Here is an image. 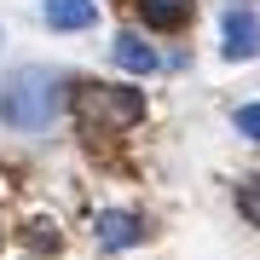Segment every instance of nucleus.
I'll return each mask as SVG.
<instances>
[{
	"instance_id": "f257e3e1",
	"label": "nucleus",
	"mask_w": 260,
	"mask_h": 260,
	"mask_svg": "<svg viewBox=\"0 0 260 260\" xmlns=\"http://www.w3.org/2000/svg\"><path fill=\"white\" fill-rule=\"evenodd\" d=\"M64 110V75L41 70V64H23L6 75V87H0V121L18 133H41L52 127V116Z\"/></svg>"
},
{
	"instance_id": "f03ea898",
	"label": "nucleus",
	"mask_w": 260,
	"mask_h": 260,
	"mask_svg": "<svg viewBox=\"0 0 260 260\" xmlns=\"http://www.w3.org/2000/svg\"><path fill=\"white\" fill-rule=\"evenodd\" d=\"M75 116L93 133H121L145 116V99H139V87H81L75 93Z\"/></svg>"
},
{
	"instance_id": "7ed1b4c3",
	"label": "nucleus",
	"mask_w": 260,
	"mask_h": 260,
	"mask_svg": "<svg viewBox=\"0 0 260 260\" xmlns=\"http://www.w3.org/2000/svg\"><path fill=\"white\" fill-rule=\"evenodd\" d=\"M260 52V18H254V6L249 0H232L225 6V58H254Z\"/></svg>"
},
{
	"instance_id": "20e7f679",
	"label": "nucleus",
	"mask_w": 260,
	"mask_h": 260,
	"mask_svg": "<svg viewBox=\"0 0 260 260\" xmlns=\"http://www.w3.org/2000/svg\"><path fill=\"white\" fill-rule=\"evenodd\" d=\"M133 243H145V220L127 208H104L99 214V249H133Z\"/></svg>"
},
{
	"instance_id": "39448f33",
	"label": "nucleus",
	"mask_w": 260,
	"mask_h": 260,
	"mask_svg": "<svg viewBox=\"0 0 260 260\" xmlns=\"http://www.w3.org/2000/svg\"><path fill=\"white\" fill-rule=\"evenodd\" d=\"M110 58H116V64L127 70V75H150V70L162 64V58H156V47H150V41H139V35H116Z\"/></svg>"
},
{
	"instance_id": "423d86ee",
	"label": "nucleus",
	"mask_w": 260,
	"mask_h": 260,
	"mask_svg": "<svg viewBox=\"0 0 260 260\" xmlns=\"http://www.w3.org/2000/svg\"><path fill=\"white\" fill-rule=\"evenodd\" d=\"M47 23L52 29H93L99 23V6H93V0H47Z\"/></svg>"
},
{
	"instance_id": "0eeeda50",
	"label": "nucleus",
	"mask_w": 260,
	"mask_h": 260,
	"mask_svg": "<svg viewBox=\"0 0 260 260\" xmlns=\"http://www.w3.org/2000/svg\"><path fill=\"white\" fill-rule=\"evenodd\" d=\"M133 6L145 12L150 29H179V23L191 18V0H133Z\"/></svg>"
},
{
	"instance_id": "6e6552de",
	"label": "nucleus",
	"mask_w": 260,
	"mask_h": 260,
	"mask_svg": "<svg viewBox=\"0 0 260 260\" xmlns=\"http://www.w3.org/2000/svg\"><path fill=\"white\" fill-rule=\"evenodd\" d=\"M237 208L249 214V225H260V179H243L237 185Z\"/></svg>"
},
{
	"instance_id": "1a4fd4ad",
	"label": "nucleus",
	"mask_w": 260,
	"mask_h": 260,
	"mask_svg": "<svg viewBox=\"0 0 260 260\" xmlns=\"http://www.w3.org/2000/svg\"><path fill=\"white\" fill-rule=\"evenodd\" d=\"M237 133L243 139H260V104H243L237 110Z\"/></svg>"
}]
</instances>
